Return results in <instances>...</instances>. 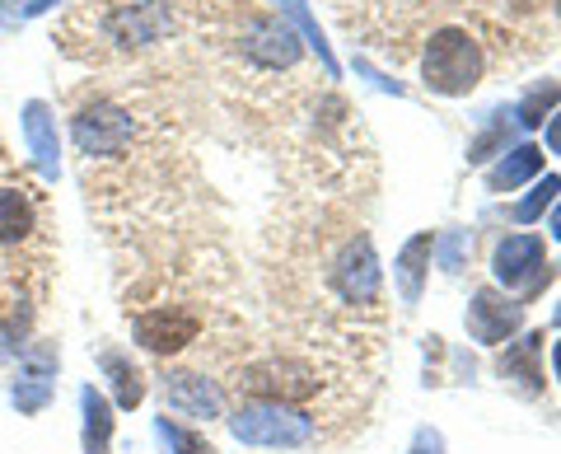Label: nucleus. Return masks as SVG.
I'll list each match as a JSON object with an SVG mask.
<instances>
[{
	"label": "nucleus",
	"instance_id": "2",
	"mask_svg": "<svg viewBox=\"0 0 561 454\" xmlns=\"http://www.w3.org/2000/svg\"><path fill=\"white\" fill-rule=\"evenodd\" d=\"M234 441L262 445V450H295L313 441V417L300 412L295 404H272V398H249L230 417Z\"/></svg>",
	"mask_w": 561,
	"mask_h": 454
},
{
	"label": "nucleus",
	"instance_id": "29",
	"mask_svg": "<svg viewBox=\"0 0 561 454\" xmlns=\"http://www.w3.org/2000/svg\"><path fill=\"white\" fill-rule=\"evenodd\" d=\"M557 324H561V305H557Z\"/></svg>",
	"mask_w": 561,
	"mask_h": 454
},
{
	"label": "nucleus",
	"instance_id": "14",
	"mask_svg": "<svg viewBox=\"0 0 561 454\" xmlns=\"http://www.w3.org/2000/svg\"><path fill=\"white\" fill-rule=\"evenodd\" d=\"M431 253H435V239L431 235H416V239L402 243V253H398V291H402V305H416L421 300V282H426Z\"/></svg>",
	"mask_w": 561,
	"mask_h": 454
},
{
	"label": "nucleus",
	"instance_id": "27",
	"mask_svg": "<svg viewBox=\"0 0 561 454\" xmlns=\"http://www.w3.org/2000/svg\"><path fill=\"white\" fill-rule=\"evenodd\" d=\"M552 365H557V379H561V342L552 347Z\"/></svg>",
	"mask_w": 561,
	"mask_h": 454
},
{
	"label": "nucleus",
	"instance_id": "23",
	"mask_svg": "<svg viewBox=\"0 0 561 454\" xmlns=\"http://www.w3.org/2000/svg\"><path fill=\"white\" fill-rule=\"evenodd\" d=\"M501 141H505V117H496V122H491V127L478 136V141L468 146V164H482V160H491V150H496Z\"/></svg>",
	"mask_w": 561,
	"mask_h": 454
},
{
	"label": "nucleus",
	"instance_id": "8",
	"mask_svg": "<svg viewBox=\"0 0 561 454\" xmlns=\"http://www.w3.org/2000/svg\"><path fill=\"white\" fill-rule=\"evenodd\" d=\"M136 342L154 356H179L187 342H197L202 333V314L187 305H164V309H146L131 319Z\"/></svg>",
	"mask_w": 561,
	"mask_h": 454
},
{
	"label": "nucleus",
	"instance_id": "21",
	"mask_svg": "<svg viewBox=\"0 0 561 454\" xmlns=\"http://www.w3.org/2000/svg\"><path fill=\"white\" fill-rule=\"evenodd\" d=\"M160 435H164V441H169V450H179V454H216V450H210V445L202 441V435H197V431H187V427H173V422H169V417H164V422H160Z\"/></svg>",
	"mask_w": 561,
	"mask_h": 454
},
{
	"label": "nucleus",
	"instance_id": "26",
	"mask_svg": "<svg viewBox=\"0 0 561 454\" xmlns=\"http://www.w3.org/2000/svg\"><path fill=\"white\" fill-rule=\"evenodd\" d=\"M552 235L561 239V202H557V212H552Z\"/></svg>",
	"mask_w": 561,
	"mask_h": 454
},
{
	"label": "nucleus",
	"instance_id": "1",
	"mask_svg": "<svg viewBox=\"0 0 561 454\" xmlns=\"http://www.w3.org/2000/svg\"><path fill=\"white\" fill-rule=\"evenodd\" d=\"M482 71H486V57H482V47H478V38H472L468 29L431 33L426 57H421V76H426V84L435 94L463 99V94L478 90Z\"/></svg>",
	"mask_w": 561,
	"mask_h": 454
},
{
	"label": "nucleus",
	"instance_id": "12",
	"mask_svg": "<svg viewBox=\"0 0 561 454\" xmlns=\"http://www.w3.org/2000/svg\"><path fill=\"white\" fill-rule=\"evenodd\" d=\"M164 398H169V408H179L187 417H206V422L220 417V389L202 375H187V371L164 375Z\"/></svg>",
	"mask_w": 561,
	"mask_h": 454
},
{
	"label": "nucleus",
	"instance_id": "16",
	"mask_svg": "<svg viewBox=\"0 0 561 454\" xmlns=\"http://www.w3.org/2000/svg\"><path fill=\"white\" fill-rule=\"evenodd\" d=\"M80 408H84V454H108V445H113V412H108V404H103V394L84 389Z\"/></svg>",
	"mask_w": 561,
	"mask_h": 454
},
{
	"label": "nucleus",
	"instance_id": "13",
	"mask_svg": "<svg viewBox=\"0 0 561 454\" xmlns=\"http://www.w3.org/2000/svg\"><path fill=\"white\" fill-rule=\"evenodd\" d=\"M24 136H28V150H33V160H38V169L47 173V179H57L61 146H57V122H51L47 103H28L24 109Z\"/></svg>",
	"mask_w": 561,
	"mask_h": 454
},
{
	"label": "nucleus",
	"instance_id": "5",
	"mask_svg": "<svg viewBox=\"0 0 561 454\" xmlns=\"http://www.w3.org/2000/svg\"><path fill=\"white\" fill-rule=\"evenodd\" d=\"M70 136H76L80 155H90V160L94 155H122L136 136V117L113 99H94L70 117Z\"/></svg>",
	"mask_w": 561,
	"mask_h": 454
},
{
	"label": "nucleus",
	"instance_id": "15",
	"mask_svg": "<svg viewBox=\"0 0 561 454\" xmlns=\"http://www.w3.org/2000/svg\"><path fill=\"white\" fill-rule=\"evenodd\" d=\"M538 352H542V333H529L524 342L505 347V356H501V375H505V379H519V384H524V394H538V389H542Z\"/></svg>",
	"mask_w": 561,
	"mask_h": 454
},
{
	"label": "nucleus",
	"instance_id": "20",
	"mask_svg": "<svg viewBox=\"0 0 561 454\" xmlns=\"http://www.w3.org/2000/svg\"><path fill=\"white\" fill-rule=\"evenodd\" d=\"M557 192H561V179H557V173H542V183H538V188L529 192V197H524V202L515 206V216H519V220H538V216L557 202Z\"/></svg>",
	"mask_w": 561,
	"mask_h": 454
},
{
	"label": "nucleus",
	"instance_id": "6",
	"mask_svg": "<svg viewBox=\"0 0 561 454\" xmlns=\"http://www.w3.org/2000/svg\"><path fill=\"white\" fill-rule=\"evenodd\" d=\"M328 282L346 305H356V309L379 305V258H375L370 235H356L337 258H332Z\"/></svg>",
	"mask_w": 561,
	"mask_h": 454
},
{
	"label": "nucleus",
	"instance_id": "18",
	"mask_svg": "<svg viewBox=\"0 0 561 454\" xmlns=\"http://www.w3.org/2000/svg\"><path fill=\"white\" fill-rule=\"evenodd\" d=\"M103 371L113 375V389H117V404H122V408H136L140 398H146V375H140L127 356L103 352Z\"/></svg>",
	"mask_w": 561,
	"mask_h": 454
},
{
	"label": "nucleus",
	"instance_id": "25",
	"mask_svg": "<svg viewBox=\"0 0 561 454\" xmlns=\"http://www.w3.org/2000/svg\"><path fill=\"white\" fill-rule=\"evenodd\" d=\"M548 150L561 155V113H552V122H548Z\"/></svg>",
	"mask_w": 561,
	"mask_h": 454
},
{
	"label": "nucleus",
	"instance_id": "3",
	"mask_svg": "<svg viewBox=\"0 0 561 454\" xmlns=\"http://www.w3.org/2000/svg\"><path fill=\"white\" fill-rule=\"evenodd\" d=\"M173 33L169 0H117L103 14V38L122 52H146Z\"/></svg>",
	"mask_w": 561,
	"mask_h": 454
},
{
	"label": "nucleus",
	"instance_id": "9",
	"mask_svg": "<svg viewBox=\"0 0 561 454\" xmlns=\"http://www.w3.org/2000/svg\"><path fill=\"white\" fill-rule=\"evenodd\" d=\"M548 253H542V239L538 235H511L501 239L496 249V282L505 286H519L524 295H538L548 286Z\"/></svg>",
	"mask_w": 561,
	"mask_h": 454
},
{
	"label": "nucleus",
	"instance_id": "19",
	"mask_svg": "<svg viewBox=\"0 0 561 454\" xmlns=\"http://www.w3.org/2000/svg\"><path fill=\"white\" fill-rule=\"evenodd\" d=\"M557 99H561V84H557V80H542L538 90H529V94H524V103L515 109L519 127H538V122L557 109Z\"/></svg>",
	"mask_w": 561,
	"mask_h": 454
},
{
	"label": "nucleus",
	"instance_id": "10",
	"mask_svg": "<svg viewBox=\"0 0 561 454\" xmlns=\"http://www.w3.org/2000/svg\"><path fill=\"white\" fill-rule=\"evenodd\" d=\"M519 324H524V314L515 300H505L501 291H491L482 286L478 295H472V305H468V333L486 342V347H501V342H511L519 333Z\"/></svg>",
	"mask_w": 561,
	"mask_h": 454
},
{
	"label": "nucleus",
	"instance_id": "7",
	"mask_svg": "<svg viewBox=\"0 0 561 454\" xmlns=\"http://www.w3.org/2000/svg\"><path fill=\"white\" fill-rule=\"evenodd\" d=\"M239 389L253 398H272V404H300V398L319 389V375L305 361L272 356V361H257L249 371H239Z\"/></svg>",
	"mask_w": 561,
	"mask_h": 454
},
{
	"label": "nucleus",
	"instance_id": "17",
	"mask_svg": "<svg viewBox=\"0 0 561 454\" xmlns=\"http://www.w3.org/2000/svg\"><path fill=\"white\" fill-rule=\"evenodd\" d=\"M538 169H542V150H538V146H519V150L505 155L496 169H491V188H496V192H511V188H519V183H529Z\"/></svg>",
	"mask_w": 561,
	"mask_h": 454
},
{
	"label": "nucleus",
	"instance_id": "24",
	"mask_svg": "<svg viewBox=\"0 0 561 454\" xmlns=\"http://www.w3.org/2000/svg\"><path fill=\"white\" fill-rule=\"evenodd\" d=\"M445 441H440V431H416V445L408 454H440Z\"/></svg>",
	"mask_w": 561,
	"mask_h": 454
},
{
	"label": "nucleus",
	"instance_id": "28",
	"mask_svg": "<svg viewBox=\"0 0 561 454\" xmlns=\"http://www.w3.org/2000/svg\"><path fill=\"white\" fill-rule=\"evenodd\" d=\"M47 5H51V0H33V5H28V10H33V14H38V10H47Z\"/></svg>",
	"mask_w": 561,
	"mask_h": 454
},
{
	"label": "nucleus",
	"instance_id": "11",
	"mask_svg": "<svg viewBox=\"0 0 561 454\" xmlns=\"http://www.w3.org/2000/svg\"><path fill=\"white\" fill-rule=\"evenodd\" d=\"M38 230V202L28 188H0V249H20Z\"/></svg>",
	"mask_w": 561,
	"mask_h": 454
},
{
	"label": "nucleus",
	"instance_id": "22",
	"mask_svg": "<svg viewBox=\"0 0 561 454\" xmlns=\"http://www.w3.org/2000/svg\"><path fill=\"white\" fill-rule=\"evenodd\" d=\"M468 253H472V239H468L463 230H454V235L440 239V268H445V272H459Z\"/></svg>",
	"mask_w": 561,
	"mask_h": 454
},
{
	"label": "nucleus",
	"instance_id": "4",
	"mask_svg": "<svg viewBox=\"0 0 561 454\" xmlns=\"http://www.w3.org/2000/svg\"><path fill=\"white\" fill-rule=\"evenodd\" d=\"M234 52L257 71H295L300 66V38L280 14H249L234 33Z\"/></svg>",
	"mask_w": 561,
	"mask_h": 454
}]
</instances>
